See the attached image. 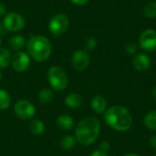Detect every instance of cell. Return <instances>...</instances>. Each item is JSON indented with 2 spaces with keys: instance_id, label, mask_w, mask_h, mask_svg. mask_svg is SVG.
<instances>
[{
  "instance_id": "13",
  "label": "cell",
  "mask_w": 156,
  "mask_h": 156,
  "mask_svg": "<svg viewBox=\"0 0 156 156\" xmlns=\"http://www.w3.org/2000/svg\"><path fill=\"white\" fill-rule=\"evenodd\" d=\"M57 125L63 131H69L74 126V120L71 116L67 114H61L57 119Z\"/></svg>"
},
{
  "instance_id": "16",
  "label": "cell",
  "mask_w": 156,
  "mask_h": 156,
  "mask_svg": "<svg viewBox=\"0 0 156 156\" xmlns=\"http://www.w3.org/2000/svg\"><path fill=\"white\" fill-rule=\"evenodd\" d=\"M76 138L71 135H65L59 141V146L64 151H69L73 149L76 145Z\"/></svg>"
},
{
  "instance_id": "3",
  "label": "cell",
  "mask_w": 156,
  "mask_h": 156,
  "mask_svg": "<svg viewBox=\"0 0 156 156\" xmlns=\"http://www.w3.org/2000/svg\"><path fill=\"white\" fill-rule=\"evenodd\" d=\"M29 55L38 62L46 61L51 55L52 47L49 40L42 36H34L29 38L27 44Z\"/></svg>"
},
{
  "instance_id": "14",
  "label": "cell",
  "mask_w": 156,
  "mask_h": 156,
  "mask_svg": "<svg viewBox=\"0 0 156 156\" xmlns=\"http://www.w3.org/2000/svg\"><path fill=\"white\" fill-rule=\"evenodd\" d=\"M82 97L79 93H70L65 99L66 105L70 109H77L80 108L82 104Z\"/></svg>"
},
{
  "instance_id": "6",
  "label": "cell",
  "mask_w": 156,
  "mask_h": 156,
  "mask_svg": "<svg viewBox=\"0 0 156 156\" xmlns=\"http://www.w3.org/2000/svg\"><path fill=\"white\" fill-rule=\"evenodd\" d=\"M14 112L16 115L24 121L30 120L34 117L36 112V108L32 102L27 100L18 101L14 106Z\"/></svg>"
},
{
  "instance_id": "19",
  "label": "cell",
  "mask_w": 156,
  "mask_h": 156,
  "mask_svg": "<svg viewBox=\"0 0 156 156\" xmlns=\"http://www.w3.org/2000/svg\"><path fill=\"white\" fill-rule=\"evenodd\" d=\"M11 54L5 48H0V69L6 68L11 63Z\"/></svg>"
},
{
  "instance_id": "32",
  "label": "cell",
  "mask_w": 156,
  "mask_h": 156,
  "mask_svg": "<svg viewBox=\"0 0 156 156\" xmlns=\"http://www.w3.org/2000/svg\"><path fill=\"white\" fill-rule=\"evenodd\" d=\"M1 79H2V72L0 71V80H1Z\"/></svg>"
},
{
  "instance_id": "11",
  "label": "cell",
  "mask_w": 156,
  "mask_h": 156,
  "mask_svg": "<svg viewBox=\"0 0 156 156\" xmlns=\"http://www.w3.org/2000/svg\"><path fill=\"white\" fill-rule=\"evenodd\" d=\"M133 65L136 70H138L140 72H144L149 69V67L151 65V59L146 54L139 53L133 58Z\"/></svg>"
},
{
  "instance_id": "4",
  "label": "cell",
  "mask_w": 156,
  "mask_h": 156,
  "mask_svg": "<svg viewBox=\"0 0 156 156\" xmlns=\"http://www.w3.org/2000/svg\"><path fill=\"white\" fill-rule=\"evenodd\" d=\"M48 80L52 90L56 91L64 90L69 83V79L66 72L58 66L49 68L48 71Z\"/></svg>"
},
{
  "instance_id": "26",
  "label": "cell",
  "mask_w": 156,
  "mask_h": 156,
  "mask_svg": "<svg viewBox=\"0 0 156 156\" xmlns=\"http://www.w3.org/2000/svg\"><path fill=\"white\" fill-rule=\"evenodd\" d=\"M90 156H109L107 154V153H105V152H102V151H101V150H97V151H94Z\"/></svg>"
},
{
  "instance_id": "10",
  "label": "cell",
  "mask_w": 156,
  "mask_h": 156,
  "mask_svg": "<svg viewBox=\"0 0 156 156\" xmlns=\"http://www.w3.org/2000/svg\"><path fill=\"white\" fill-rule=\"evenodd\" d=\"M13 69L17 72L26 71L30 66V58L28 55L25 52L18 51L16 52L11 59Z\"/></svg>"
},
{
  "instance_id": "29",
  "label": "cell",
  "mask_w": 156,
  "mask_h": 156,
  "mask_svg": "<svg viewBox=\"0 0 156 156\" xmlns=\"http://www.w3.org/2000/svg\"><path fill=\"white\" fill-rule=\"evenodd\" d=\"M5 14V7L2 3H0V16H4Z\"/></svg>"
},
{
  "instance_id": "27",
  "label": "cell",
  "mask_w": 156,
  "mask_h": 156,
  "mask_svg": "<svg viewBox=\"0 0 156 156\" xmlns=\"http://www.w3.org/2000/svg\"><path fill=\"white\" fill-rule=\"evenodd\" d=\"M150 144L151 146L156 150V134H154L151 138H150Z\"/></svg>"
},
{
  "instance_id": "2",
  "label": "cell",
  "mask_w": 156,
  "mask_h": 156,
  "mask_svg": "<svg viewBox=\"0 0 156 156\" xmlns=\"http://www.w3.org/2000/svg\"><path fill=\"white\" fill-rule=\"evenodd\" d=\"M101 133V123L95 117H86L82 119L75 129V138L77 143L88 146L92 144L99 138Z\"/></svg>"
},
{
  "instance_id": "33",
  "label": "cell",
  "mask_w": 156,
  "mask_h": 156,
  "mask_svg": "<svg viewBox=\"0 0 156 156\" xmlns=\"http://www.w3.org/2000/svg\"><path fill=\"white\" fill-rule=\"evenodd\" d=\"M0 45H1V37H0Z\"/></svg>"
},
{
  "instance_id": "5",
  "label": "cell",
  "mask_w": 156,
  "mask_h": 156,
  "mask_svg": "<svg viewBox=\"0 0 156 156\" xmlns=\"http://www.w3.org/2000/svg\"><path fill=\"white\" fill-rule=\"evenodd\" d=\"M69 26V19L65 14H57L49 21L48 28L54 37L64 34Z\"/></svg>"
},
{
  "instance_id": "30",
  "label": "cell",
  "mask_w": 156,
  "mask_h": 156,
  "mask_svg": "<svg viewBox=\"0 0 156 156\" xmlns=\"http://www.w3.org/2000/svg\"><path fill=\"white\" fill-rule=\"evenodd\" d=\"M153 98L156 101V85L154 86V90H153Z\"/></svg>"
},
{
  "instance_id": "8",
  "label": "cell",
  "mask_w": 156,
  "mask_h": 156,
  "mask_svg": "<svg viewBox=\"0 0 156 156\" xmlns=\"http://www.w3.org/2000/svg\"><path fill=\"white\" fill-rule=\"evenodd\" d=\"M140 48L146 52H154L156 50V31L154 29L144 30L139 38Z\"/></svg>"
},
{
  "instance_id": "34",
  "label": "cell",
  "mask_w": 156,
  "mask_h": 156,
  "mask_svg": "<svg viewBox=\"0 0 156 156\" xmlns=\"http://www.w3.org/2000/svg\"><path fill=\"white\" fill-rule=\"evenodd\" d=\"M154 156H156V154H155V155H154Z\"/></svg>"
},
{
  "instance_id": "24",
  "label": "cell",
  "mask_w": 156,
  "mask_h": 156,
  "mask_svg": "<svg viewBox=\"0 0 156 156\" xmlns=\"http://www.w3.org/2000/svg\"><path fill=\"white\" fill-rule=\"evenodd\" d=\"M137 45L134 42H129L125 45V51L128 54H134L137 51Z\"/></svg>"
},
{
  "instance_id": "17",
  "label": "cell",
  "mask_w": 156,
  "mask_h": 156,
  "mask_svg": "<svg viewBox=\"0 0 156 156\" xmlns=\"http://www.w3.org/2000/svg\"><path fill=\"white\" fill-rule=\"evenodd\" d=\"M8 44H9V47H10L13 50H16V51L18 52V51H20V50L24 48V46H25V44H26V39H25L24 37L19 36V35H17V36H13V37L9 39Z\"/></svg>"
},
{
  "instance_id": "9",
  "label": "cell",
  "mask_w": 156,
  "mask_h": 156,
  "mask_svg": "<svg viewBox=\"0 0 156 156\" xmlns=\"http://www.w3.org/2000/svg\"><path fill=\"white\" fill-rule=\"evenodd\" d=\"M90 64V55L85 49H79L72 56V66L77 71H83Z\"/></svg>"
},
{
  "instance_id": "22",
  "label": "cell",
  "mask_w": 156,
  "mask_h": 156,
  "mask_svg": "<svg viewBox=\"0 0 156 156\" xmlns=\"http://www.w3.org/2000/svg\"><path fill=\"white\" fill-rule=\"evenodd\" d=\"M144 14L146 17L153 18L156 16V2H151L144 5Z\"/></svg>"
},
{
  "instance_id": "23",
  "label": "cell",
  "mask_w": 156,
  "mask_h": 156,
  "mask_svg": "<svg viewBox=\"0 0 156 156\" xmlns=\"http://www.w3.org/2000/svg\"><path fill=\"white\" fill-rule=\"evenodd\" d=\"M97 46V40L94 38V37H89L86 39L85 43H84V48H85V50L88 52V51H91L93 50Z\"/></svg>"
},
{
  "instance_id": "15",
  "label": "cell",
  "mask_w": 156,
  "mask_h": 156,
  "mask_svg": "<svg viewBox=\"0 0 156 156\" xmlns=\"http://www.w3.org/2000/svg\"><path fill=\"white\" fill-rule=\"evenodd\" d=\"M28 130L34 135H40L45 131V124L43 123L42 121L38 119H34L30 121L28 124Z\"/></svg>"
},
{
  "instance_id": "31",
  "label": "cell",
  "mask_w": 156,
  "mask_h": 156,
  "mask_svg": "<svg viewBox=\"0 0 156 156\" xmlns=\"http://www.w3.org/2000/svg\"><path fill=\"white\" fill-rule=\"evenodd\" d=\"M124 156H141V155L136 154H125Z\"/></svg>"
},
{
  "instance_id": "28",
  "label": "cell",
  "mask_w": 156,
  "mask_h": 156,
  "mask_svg": "<svg viewBox=\"0 0 156 156\" xmlns=\"http://www.w3.org/2000/svg\"><path fill=\"white\" fill-rule=\"evenodd\" d=\"M72 3L76 4V5H86L89 0H70Z\"/></svg>"
},
{
  "instance_id": "18",
  "label": "cell",
  "mask_w": 156,
  "mask_h": 156,
  "mask_svg": "<svg viewBox=\"0 0 156 156\" xmlns=\"http://www.w3.org/2000/svg\"><path fill=\"white\" fill-rule=\"evenodd\" d=\"M54 99V93L50 89H43L38 93V101L42 104L49 103Z\"/></svg>"
},
{
  "instance_id": "1",
  "label": "cell",
  "mask_w": 156,
  "mask_h": 156,
  "mask_svg": "<svg viewBox=\"0 0 156 156\" xmlns=\"http://www.w3.org/2000/svg\"><path fill=\"white\" fill-rule=\"evenodd\" d=\"M103 119L107 125L118 132H126L133 125L131 112L122 105H115L106 110Z\"/></svg>"
},
{
  "instance_id": "7",
  "label": "cell",
  "mask_w": 156,
  "mask_h": 156,
  "mask_svg": "<svg viewBox=\"0 0 156 156\" xmlns=\"http://www.w3.org/2000/svg\"><path fill=\"white\" fill-rule=\"evenodd\" d=\"M3 24L6 30L11 32H17L24 28L25 19L19 14L16 12H10L5 16Z\"/></svg>"
},
{
  "instance_id": "12",
  "label": "cell",
  "mask_w": 156,
  "mask_h": 156,
  "mask_svg": "<svg viewBox=\"0 0 156 156\" xmlns=\"http://www.w3.org/2000/svg\"><path fill=\"white\" fill-rule=\"evenodd\" d=\"M91 109L97 114H102L106 112L107 109V101L101 95H96L90 103Z\"/></svg>"
},
{
  "instance_id": "21",
  "label": "cell",
  "mask_w": 156,
  "mask_h": 156,
  "mask_svg": "<svg viewBox=\"0 0 156 156\" xmlns=\"http://www.w3.org/2000/svg\"><path fill=\"white\" fill-rule=\"evenodd\" d=\"M11 105V97L9 93L3 90L0 89V110H6L10 107Z\"/></svg>"
},
{
  "instance_id": "20",
  "label": "cell",
  "mask_w": 156,
  "mask_h": 156,
  "mask_svg": "<svg viewBox=\"0 0 156 156\" xmlns=\"http://www.w3.org/2000/svg\"><path fill=\"white\" fill-rule=\"evenodd\" d=\"M144 122L148 129L152 131H156V111H152L148 112L144 116Z\"/></svg>"
},
{
  "instance_id": "25",
  "label": "cell",
  "mask_w": 156,
  "mask_h": 156,
  "mask_svg": "<svg viewBox=\"0 0 156 156\" xmlns=\"http://www.w3.org/2000/svg\"><path fill=\"white\" fill-rule=\"evenodd\" d=\"M110 149H111V144H109V142H107V141H102V142L101 143V144H100V150H101V151L107 153Z\"/></svg>"
}]
</instances>
